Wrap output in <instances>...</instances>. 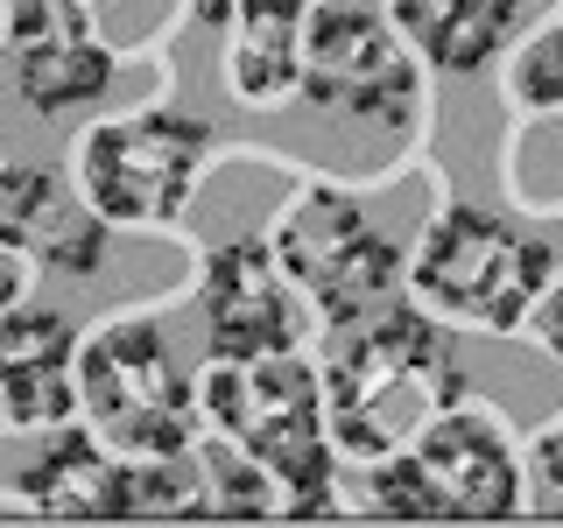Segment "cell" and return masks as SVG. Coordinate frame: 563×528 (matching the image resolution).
I'll return each mask as SVG.
<instances>
[{"mask_svg":"<svg viewBox=\"0 0 563 528\" xmlns=\"http://www.w3.org/2000/svg\"><path fill=\"white\" fill-rule=\"evenodd\" d=\"M528 324H536V339L556 352V366H563V268H556V282L536 296V310H528Z\"/></svg>","mask_w":563,"mask_h":528,"instance_id":"cell-18","label":"cell"},{"mask_svg":"<svg viewBox=\"0 0 563 528\" xmlns=\"http://www.w3.org/2000/svg\"><path fill=\"white\" fill-rule=\"evenodd\" d=\"M366 507L395 521H507L528 515V472L500 416L479 402H451L401 451L374 458Z\"/></svg>","mask_w":563,"mask_h":528,"instance_id":"cell-3","label":"cell"},{"mask_svg":"<svg viewBox=\"0 0 563 528\" xmlns=\"http://www.w3.org/2000/svg\"><path fill=\"white\" fill-rule=\"evenodd\" d=\"M303 8L310 0H233L225 78L240 106H282L303 85Z\"/></svg>","mask_w":563,"mask_h":528,"instance_id":"cell-14","label":"cell"},{"mask_svg":"<svg viewBox=\"0 0 563 528\" xmlns=\"http://www.w3.org/2000/svg\"><path fill=\"white\" fill-rule=\"evenodd\" d=\"M78 416V324L64 310H0V437H49Z\"/></svg>","mask_w":563,"mask_h":528,"instance_id":"cell-11","label":"cell"},{"mask_svg":"<svg viewBox=\"0 0 563 528\" xmlns=\"http://www.w3.org/2000/svg\"><path fill=\"white\" fill-rule=\"evenodd\" d=\"M268 254L303 289V304L331 317V331L387 310L401 296V275H409V254L366 219L360 198H345L331 184H310L296 205L275 211Z\"/></svg>","mask_w":563,"mask_h":528,"instance_id":"cell-6","label":"cell"},{"mask_svg":"<svg viewBox=\"0 0 563 528\" xmlns=\"http://www.w3.org/2000/svg\"><path fill=\"white\" fill-rule=\"evenodd\" d=\"M528 507L536 515H550V521H563V416L556 422H542L536 430V444H528Z\"/></svg>","mask_w":563,"mask_h":528,"instance_id":"cell-17","label":"cell"},{"mask_svg":"<svg viewBox=\"0 0 563 528\" xmlns=\"http://www.w3.org/2000/svg\"><path fill=\"white\" fill-rule=\"evenodd\" d=\"M29 296V254H14L8 240H0V310H14Z\"/></svg>","mask_w":563,"mask_h":528,"instance_id":"cell-19","label":"cell"},{"mask_svg":"<svg viewBox=\"0 0 563 528\" xmlns=\"http://www.w3.org/2000/svg\"><path fill=\"white\" fill-rule=\"evenodd\" d=\"M465 402V374L451 360V324H437L422 304H387L339 331V360L324 366V430L339 458L401 451L437 409Z\"/></svg>","mask_w":563,"mask_h":528,"instance_id":"cell-1","label":"cell"},{"mask_svg":"<svg viewBox=\"0 0 563 528\" xmlns=\"http://www.w3.org/2000/svg\"><path fill=\"white\" fill-rule=\"evenodd\" d=\"M78 416L120 458H190L198 381L176 366L155 317H113L78 339Z\"/></svg>","mask_w":563,"mask_h":528,"instance_id":"cell-5","label":"cell"},{"mask_svg":"<svg viewBox=\"0 0 563 528\" xmlns=\"http://www.w3.org/2000/svg\"><path fill=\"white\" fill-rule=\"evenodd\" d=\"M317 113L401 128L416 113V50L374 0H310L303 8V85Z\"/></svg>","mask_w":563,"mask_h":528,"instance_id":"cell-8","label":"cell"},{"mask_svg":"<svg viewBox=\"0 0 563 528\" xmlns=\"http://www.w3.org/2000/svg\"><path fill=\"white\" fill-rule=\"evenodd\" d=\"M528 0H387V22L416 50V64H437L451 78H472L515 43Z\"/></svg>","mask_w":563,"mask_h":528,"instance_id":"cell-13","label":"cell"},{"mask_svg":"<svg viewBox=\"0 0 563 528\" xmlns=\"http://www.w3.org/2000/svg\"><path fill=\"white\" fill-rule=\"evenodd\" d=\"M211 148H219V134L198 113H176V106L120 113V120L85 128L78 190L106 226H169L190 205Z\"/></svg>","mask_w":563,"mask_h":528,"instance_id":"cell-7","label":"cell"},{"mask_svg":"<svg viewBox=\"0 0 563 528\" xmlns=\"http://www.w3.org/2000/svg\"><path fill=\"white\" fill-rule=\"evenodd\" d=\"M198 451V515H225V521H268L275 515V480L254 465L246 451H233L225 437Z\"/></svg>","mask_w":563,"mask_h":528,"instance_id":"cell-15","label":"cell"},{"mask_svg":"<svg viewBox=\"0 0 563 528\" xmlns=\"http://www.w3.org/2000/svg\"><path fill=\"white\" fill-rule=\"evenodd\" d=\"M120 57L106 50L85 0H14L8 8V78L29 113L57 120L113 92Z\"/></svg>","mask_w":563,"mask_h":528,"instance_id":"cell-9","label":"cell"},{"mask_svg":"<svg viewBox=\"0 0 563 528\" xmlns=\"http://www.w3.org/2000/svg\"><path fill=\"white\" fill-rule=\"evenodd\" d=\"M507 92H515L521 113H550V106H563V8L528 35V50L515 57V85H507Z\"/></svg>","mask_w":563,"mask_h":528,"instance_id":"cell-16","label":"cell"},{"mask_svg":"<svg viewBox=\"0 0 563 528\" xmlns=\"http://www.w3.org/2000/svg\"><path fill=\"white\" fill-rule=\"evenodd\" d=\"M198 416L275 480V515L317 521L339 507V451L324 430V374L296 352L211 360L198 374Z\"/></svg>","mask_w":563,"mask_h":528,"instance_id":"cell-2","label":"cell"},{"mask_svg":"<svg viewBox=\"0 0 563 528\" xmlns=\"http://www.w3.org/2000/svg\"><path fill=\"white\" fill-rule=\"evenodd\" d=\"M0 240L14 254H29V268H57V275H99L106 268V240L113 226L85 205V190H70L57 169L8 163L0 169Z\"/></svg>","mask_w":563,"mask_h":528,"instance_id":"cell-12","label":"cell"},{"mask_svg":"<svg viewBox=\"0 0 563 528\" xmlns=\"http://www.w3.org/2000/svg\"><path fill=\"white\" fill-rule=\"evenodd\" d=\"M205 345L211 360H261V352H296L310 331V304L268 240H233L205 261Z\"/></svg>","mask_w":563,"mask_h":528,"instance_id":"cell-10","label":"cell"},{"mask_svg":"<svg viewBox=\"0 0 563 528\" xmlns=\"http://www.w3.org/2000/svg\"><path fill=\"white\" fill-rule=\"evenodd\" d=\"M556 246L486 205H444L409 254V296L437 324L521 331L536 296L556 282Z\"/></svg>","mask_w":563,"mask_h":528,"instance_id":"cell-4","label":"cell"}]
</instances>
